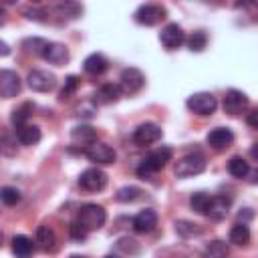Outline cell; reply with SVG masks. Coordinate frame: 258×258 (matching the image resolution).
<instances>
[{"label": "cell", "mask_w": 258, "mask_h": 258, "mask_svg": "<svg viewBox=\"0 0 258 258\" xmlns=\"http://www.w3.org/2000/svg\"><path fill=\"white\" fill-rule=\"evenodd\" d=\"M145 83V77L139 69L135 67H129V69H123L121 71V77H119V87H121V93L125 95H135L137 91H141Z\"/></svg>", "instance_id": "8"}, {"label": "cell", "mask_w": 258, "mask_h": 258, "mask_svg": "<svg viewBox=\"0 0 258 258\" xmlns=\"http://www.w3.org/2000/svg\"><path fill=\"white\" fill-rule=\"evenodd\" d=\"M34 244H36L42 252H50V250H54V246H56V234H54V230H52L50 226H46V224L38 226V228H36Z\"/></svg>", "instance_id": "21"}, {"label": "cell", "mask_w": 258, "mask_h": 258, "mask_svg": "<svg viewBox=\"0 0 258 258\" xmlns=\"http://www.w3.org/2000/svg\"><path fill=\"white\" fill-rule=\"evenodd\" d=\"M79 185L85 191H91V194L101 191L107 185V173L103 169H99V167H89L79 175Z\"/></svg>", "instance_id": "5"}, {"label": "cell", "mask_w": 258, "mask_h": 258, "mask_svg": "<svg viewBox=\"0 0 258 258\" xmlns=\"http://www.w3.org/2000/svg\"><path fill=\"white\" fill-rule=\"evenodd\" d=\"M230 242L232 244H236V246H248V242H250V228L242 222H238V224H234L232 226V230H230Z\"/></svg>", "instance_id": "26"}, {"label": "cell", "mask_w": 258, "mask_h": 258, "mask_svg": "<svg viewBox=\"0 0 258 258\" xmlns=\"http://www.w3.org/2000/svg\"><path fill=\"white\" fill-rule=\"evenodd\" d=\"M161 127L155 125V123H141L135 131H133V141L141 147L145 145H151V143H157L161 139Z\"/></svg>", "instance_id": "11"}, {"label": "cell", "mask_w": 258, "mask_h": 258, "mask_svg": "<svg viewBox=\"0 0 258 258\" xmlns=\"http://www.w3.org/2000/svg\"><path fill=\"white\" fill-rule=\"evenodd\" d=\"M71 234H73V238H75V240L83 242V240L87 238V234H89V232H85V230H83L79 224H75V222H73V224H71Z\"/></svg>", "instance_id": "38"}, {"label": "cell", "mask_w": 258, "mask_h": 258, "mask_svg": "<svg viewBox=\"0 0 258 258\" xmlns=\"http://www.w3.org/2000/svg\"><path fill=\"white\" fill-rule=\"evenodd\" d=\"M46 44H48V40H44V38H36V36H34V38H26V40L22 42V46H24L28 52H32V54H40V56H42Z\"/></svg>", "instance_id": "33"}, {"label": "cell", "mask_w": 258, "mask_h": 258, "mask_svg": "<svg viewBox=\"0 0 258 258\" xmlns=\"http://www.w3.org/2000/svg\"><path fill=\"white\" fill-rule=\"evenodd\" d=\"M222 107H224V113L236 117V115H240V113L248 107V97H246V93H242V91H238V89H230V91H226V95H224Z\"/></svg>", "instance_id": "10"}, {"label": "cell", "mask_w": 258, "mask_h": 258, "mask_svg": "<svg viewBox=\"0 0 258 258\" xmlns=\"http://www.w3.org/2000/svg\"><path fill=\"white\" fill-rule=\"evenodd\" d=\"M175 232L181 236V238H194V236H200L202 234V228L194 222H187V220H179L175 222Z\"/></svg>", "instance_id": "29"}, {"label": "cell", "mask_w": 258, "mask_h": 258, "mask_svg": "<svg viewBox=\"0 0 258 258\" xmlns=\"http://www.w3.org/2000/svg\"><path fill=\"white\" fill-rule=\"evenodd\" d=\"M30 111H32V105L30 103H24V105H20L18 109L12 111V123H14L16 129L22 127V125H26V119H28Z\"/></svg>", "instance_id": "32"}, {"label": "cell", "mask_w": 258, "mask_h": 258, "mask_svg": "<svg viewBox=\"0 0 258 258\" xmlns=\"http://www.w3.org/2000/svg\"><path fill=\"white\" fill-rule=\"evenodd\" d=\"M171 157H173V149L167 147V145H161V147L149 151V153L143 157V161L139 163L137 175L143 177V179H145V177H151L153 173H157L159 169H163L165 163L171 161Z\"/></svg>", "instance_id": "1"}, {"label": "cell", "mask_w": 258, "mask_h": 258, "mask_svg": "<svg viewBox=\"0 0 258 258\" xmlns=\"http://www.w3.org/2000/svg\"><path fill=\"white\" fill-rule=\"evenodd\" d=\"M206 141H208V145H210L212 149L222 151V149H226V147H230V145L234 143V133H232V129H228V127H216V129H212V131L208 133Z\"/></svg>", "instance_id": "15"}, {"label": "cell", "mask_w": 258, "mask_h": 258, "mask_svg": "<svg viewBox=\"0 0 258 258\" xmlns=\"http://www.w3.org/2000/svg\"><path fill=\"white\" fill-rule=\"evenodd\" d=\"M0 48H2V54H8V44H6V42H2Z\"/></svg>", "instance_id": "42"}, {"label": "cell", "mask_w": 258, "mask_h": 258, "mask_svg": "<svg viewBox=\"0 0 258 258\" xmlns=\"http://www.w3.org/2000/svg\"><path fill=\"white\" fill-rule=\"evenodd\" d=\"M139 196H141V189H139L137 185H125V187H121V189L115 194V200L127 204V202H135Z\"/></svg>", "instance_id": "31"}, {"label": "cell", "mask_w": 258, "mask_h": 258, "mask_svg": "<svg viewBox=\"0 0 258 258\" xmlns=\"http://www.w3.org/2000/svg\"><path fill=\"white\" fill-rule=\"evenodd\" d=\"M83 12V6L75 2H64V4H54L52 8H42V16H56L58 20H75ZM44 20V18H42Z\"/></svg>", "instance_id": "13"}, {"label": "cell", "mask_w": 258, "mask_h": 258, "mask_svg": "<svg viewBox=\"0 0 258 258\" xmlns=\"http://www.w3.org/2000/svg\"><path fill=\"white\" fill-rule=\"evenodd\" d=\"M187 109L191 111V113H196V115H212L214 111H216V107H218V101H216V97L212 95V93H194L189 99H187Z\"/></svg>", "instance_id": "6"}, {"label": "cell", "mask_w": 258, "mask_h": 258, "mask_svg": "<svg viewBox=\"0 0 258 258\" xmlns=\"http://www.w3.org/2000/svg\"><path fill=\"white\" fill-rule=\"evenodd\" d=\"M208 204H210V196L204 194V191H196V194H191V198H189V206H191V210H194L196 214L206 216Z\"/></svg>", "instance_id": "30"}, {"label": "cell", "mask_w": 258, "mask_h": 258, "mask_svg": "<svg viewBox=\"0 0 258 258\" xmlns=\"http://www.w3.org/2000/svg\"><path fill=\"white\" fill-rule=\"evenodd\" d=\"M121 95H123V93H121V87H119V85L105 83V85H101V87L93 93V103H95V105H111V103H117Z\"/></svg>", "instance_id": "16"}, {"label": "cell", "mask_w": 258, "mask_h": 258, "mask_svg": "<svg viewBox=\"0 0 258 258\" xmlns=\"http://www.w3.org/2000/svg\"><path fill=\"white\" fill-rule=\"evenodd\" d=\"M0 198H2V202H4L6 206H16V204L20 202V191H18L16 187H10V185H6V187H2V191H0Z\"/></svg>", "instance_id": "35"}, {"label": "cell", "mask_w": 258, "mask_h": 258, "mask_svg": "<svg viewBox=\"0 0 258 258\" xmlns=\"http://www.w3.org/2000/svg\"><path fill=\"white\" fill-rule=\"evenodd\" d=\"M71 141L75 145H81V147H89L93 143H97V131L91 127V125H77L71 133Z\"/></svg>", "instance_id": "20"}, {"label": "cell", "mask_w": 258, "mask_h": 258, "mask_svg": "<svg viewBox=\"0 0 258 258\" xmlns=\"http://www.w3.org/2000/svg\"><path fill=\"white\" fill-rule=\"evenodd\" d=\"M105 220H107V212H105L103 206H99V204H85V206L79 208L75 224H79L85 232H95V230L105 226Z\"/></svg>", "instance_id": "2"}, {"label": "cell", "mask_w": 258, "mask_h": 258, "mask_svg": "<svg viewBox=\"0 0 258 258\" xmlns=\"http://www.w3.org/2000/svg\"><path fill=\"white\" fill-rule=\"evenodd\" d=\"M16 137H18V141L22 143V145H28V147H32V145H36L38 141H40V137H42V133H40V127H36V125H22V127H18L16 129Z\"/></svg>", "instance_id": "23"}, {"label": "cell", "mask_w": 258, "mask_h": 258, "mask_svg": "<svg viewBox=\"0 0 258 258\" xmlns=\"http://www.w3.org/2000/svg\"><path fill=\"white\" fill-rule=\"evenodd\" d=\"M71 258H83V256H71Z\"/></svg>", "instance_id": "44"}, {"label": "cell", "mask_w": 258, "mask_h": 258, "mask_svg": "<svg viewBox=\"0 0 258 258\" xmlns=\"http://www.w3.org/2000/svg\"><path fill=\"white\" fill-rule=\"evenodd\" d=\"M85 155L89 157V161H93V163H113L115 161V149L111 147V145H107V143H101V141H97V143H93V145H89L87 149H85Z\"/></svg>", "instance_id": "12"}, {"label": "cell", "mask_w": 258, "mask_h": 258, "mask_svg": "<svg viewBox=\"0 0 258 258\" xmlns=\"http://www.w3.org/2000/svg\"><path fill=\"white\" fill-rule=\"evenodd\" d=\"M230 248L224 240H214L206 246V258H228Z\"/></svg>", "instance_id": "28"}, {"label": "cell", "mask_w": 258, "mask_h": 258, "mask_svg": "<svg viewBox=\"0 0 258 258\" xmlns=\"http://www.w3.org/2000/svg\"><path fill=\"white\" fill-rule=\"evenodd\" d=\"M250 181H252V183H258V169H256V171H252V177H250Z\"/></svg>", "instance_id": "41"}, {"label": "cell", "mask_w": 258, "mask_h": 258, "mask_svg": "<svg viewBox=\"0 0 258 258\" xmlns=\"http://www.w3.org/2000/svg\"><path fill=\"white\" fill-rule=\"evenodd\" d=\"M117 248H119L121 252H125V254H135V252L139 250V244H137V240H133V238H121V240L117 242Z\"/></svg>", "instance_id": "36"}, {"label": "cell", "mask_w": 258, "mask_h": 258, "mask_svg": "<svg viewBox=\"0 0 258 258\" xmlns=\"http://www.w3.org/2000/svg\"><path fill=\"white\" fill-rule=\"evenodd\" d=\"M107 67H109V62H107V58H105L101 52H93V54H89V56L85 58V62H83L85 73H89V75H93V77L103 75V73L107 71Z\"/></svg>", "instance_id": "22"}, {"label": "cell", "mask_w": 258, "mask_h": 258, "mask_svg": "<svg viewBox=\"0 0 258 258\" xmlns=\"http://www.w3.org/2000/svg\"><path fill=\"white\" fill-rule=\"evenodd\" d=\"M77 87H79V77H75V75L67 77V79H64V87H62V91H60V95H58V97H60V101L71 99V97L75 95Z\"/></svg>", "instance_id": "34"}, {"label": "cell", "mask_w": 258, "mask_h": 258, "mask_svg": "<svg viewBox=\"0 0 258 258\" xmlns=\"http://www.w3.org/2000/svg\"><path fill=\"white\" fill-rule=\"evenodd\" d=\"M250 155H252V159L258 161V143H254V145L250 147Z\"/></svg>", "instance_id": "40"}, {"label": "cell", "mask_w": 258, "mask_h": 258, "mask_svg": "<svg viewBox=\"0 0 258 258\" xmlns=\"http://www.w3.org/2000/svg\"><path fill=\"white\" fill-rule=\"evenodd\" d=\"M2 153H4V155H14V153H16V147H12L10 133H6V131H4V135H2Z\"/></svg>", "instance_id": "37"}, {"label": "cell", "mask_w": 258, "mask_h": 258, "mask_svg": "<svg viewBox=\"0 0 258 258\" xmlns=\"http://www.w3.org/2000/svg\"><path fill=\"white\" fill-rule=\"evenodd\" d=\"M230 212V198L226 196H214L210 198V204H208V210H206V216L210 220H224Z\"/></svg>", "instance_id": "19"}, {"label": "cell", "mask_w": 258, "mask_h": 258, "mask_svg": "<svg viewBox=\"0 0 258 258\" xmlns=\"http://www.w3.org/2000/svg\"><path fill=\"white\" fill-rule=\"evenodd\" d=\"M20 87H22L20 77H18L14 71L4 69V71L0 73V95H2V99H12V97H16V95L20 93Z\"/></svg>", "instance_id": "14"}, {"label": "cell", "mask_w": 258, "mask_h": 258, "mask_svg": "<svg viewBox=\"0 0 258 258\" xmlns=\"http://www.w3.org/2000/svg\"><path fill=\"white\" fill-rule=\"evenodd\" d=\"M159 42H161L167 50H175V48H179V46L185 42V32H183V28H181L179 24L171 22V24H167L165 28H161V32H159Z\"/></svg>", "instance_id": "9"}, {"label": "cell", "mask_w": 258, "mask_h": 258, "mask_svg": "<svg viewBox=\"0 0 258 258\" xmlns=\"http://www.w3.org/2000/svg\"><path fill=\"white\" fill-rule=\"evenodd\" d=\"M206 169V157L202 153H187L183 155L181 159L175 161V167H173V173L177 177H191V175H198Z\"/></svg>", "instance_id": "3"}, {"label": "cell", "mask_w": 258, "mask_h": 258, "mask_svg": "<svg viewBox=\"0 0 258 258\" xmlns=\"http://www.w3.org/2000/svg\"><path fill=\"white\" fill-rule=\"evenodd\" d=\"M42 58L48 60L50 64H56V67L67 64L69 62V48L64 44H60V42H50L48 40V44H46V48L42 52Z\"/></svg>", "instance_id": "18"}, {"label": "cell", "mask_w": 258, "mask_h": 258, "mask_svg": "<svg viewBox=\"0 0 258 258\" xmlns=\"http://www.w3.org/2000/svg\"><path fill=\"white\" fill-rule=\"evenodd\" d=\"M105 258H117V256H113V254H109V256H105Z\"/></svg>", "instance_id": "43"}, {"label": "cell", "mask_w": 258, "mask_h": 258, "mask_svg": "<svg viewBox=\"0 0 258 258\" xmlns=\"http://www.w3.org/2000/svg\"><path fill=\"white\" fill-rule=\"evenodd\" d=\"M185 44H187V48L191 52H202L206 48V44H208V36H206L204 30H196L185 38Z\"/></svg>", "instance_id": "27"}, {"label": "cell", "mask_w": 258, "mask_h": 258, "mask_svg": "<svg viewBox=\"0 0 258 258\" xmlns=\"http://www.w3.org/2000/svg\"><path fill=\"white\" fill-rule=\"evenodd\" d=\"M165 16H167V10L161 4H141L135 10V22L145 26H155L161 20H165Z\"/></svg>", "instance_id": "4"}, {"label": "cell", "mask_w": 258, "mask_h": 258, "mask_svg": "<svg viewBox=\"0 0 258 258\" xmlns=\"http://www.w3.org/2000/svg\"><path fill=\"white\" fill-rule=\"evenodd\" d=\"M228 171H230L232 177L244 179V177H248V173H250V165H248V161H246L244 157L234 155V157H230V161H228Z\"/></svg>", "instance_id": "25"}, {"label": "cell", "mask_w": 258, "mask_h": 258, "mask_svg": "<svg viewBox=\"0 0 258 258\" xmlns=\"http://www.w3.org/2000/svg\"><path fill=\"white\" fill-rule=\"evenodd\" d=\"M32 250H34V242H32L28 236L16 234V236L12 238V254H14L16 258H30Z\"/></svg>", "instance_id": "24"}, {"label": "cell", "mask_w": 258, "mask_h": 258, "mask_svg": "<svg viewBox=\"0 0 258 258\" xmlns=\"http://www.w3.org/2000/svg\"><path fill=\"white\" fill-rule=\"evenodd\" d=\"M26 83H28V87H30L32 91H36V93H48V91H52V89L56 87V77H54L52 73H48V71L34 69V71L28 73Z\"/></svg>", "instance_id": "7"}, {"label": "cell", "mask_w": 258, "mask_h": 258, "mask_svg": "<svg viewBox=\"0 0 258 258\" xmlns=\"http://www.w3.org/2000/svg\"><path fill=\"white\" fill-rule=\"evenodd\" d=\"M157 226V214L151 210V208H145L141 210L135 218H133V230L139 232V234H149L153 232Z\"/></svg>", "instance_id": "17"}, {"label": "cell", "mask_w": 258, "mask_h": 258, "mask_svg": "<svg viewBox=\"0 0 258 258\" xmlns=\"http://www.w3.org/2000/svg\"><path fill=\"white\" fill-rule=\"evenodd\" d=\"M246 123H248L250 127H256V129H258V109H254L252 113H248V117H246Z\"/></svg>", "instance_id": "39"}]
</instances>
